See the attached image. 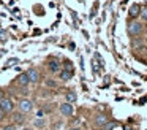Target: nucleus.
Masks as SVG:
<instances>
[{
	"label": "nucleus",
	"mask_w": 147,
	"mask_h": 130,
	"mask_svg": "<svg viewBox=\"0 0 147 130\" xmlns=\"http://www.w3.org/2000/svg\"><path fill=\"white\" fill-rule=\"evenodd\" d=\"M18 111H21V113L24 114H30L33 111V103L30 98H21L19 101H18Z\"/></svg>",
	"instance_id": "1"
},
{
	"label": "nucleus",
	"mask_w": 147,
	"mask_h": 130,
	"mask_svg": "<svg viewBox=\"0 0 147 130\" xmlns=\"http://www.w3.org/2000/svg\"><path fill=\"white\" fill-rule=\"evenodd\" d=\"M142 30H144L142 24L134 21V19L128 24V33H130V37H139V35L142 33Z\"/></svg>",
	"instance_id": "2"
},
{
	"label": "nucleus",
	"mask_w": 147,
	"mask_h": 130,
	"mask_svg": "<svg viewBox=\"0 0 147 130\" xmlns=\"http://www.w3.org/2000/svg\"><path fill=\"white\" fill-rule=\"evenodd\" d=\"M59 111H60V114L63 117H71L74 114V106L70 101H63V103H60V106H59Z\"/></svg>",
	"instance_id": "3"
},
{
	"label": "nucleus",
	"mask_w": 147,
	"mask_h": 130,
	"mask_svg": "<svg viewBox=\"0 0 147 130\" xmlns=\"http://www.w3.org/2000/svg\"><path fill=\"white\" fill-rule=\"evenodd\" d=\"M0 108H2L7 114H11L14 111V108H16V105H14V101L11 100L10 97H3L2 101H0Z\"/></svg>",
	"instance_id": "4"
},
{
	"label": "nucleus",
	"mask_w": 147,
	"mask_h": 130,
	"mask_svg": "<svg viewBox=\"0 0 147 130\" xmlns=\"http://www.w3.org/2000/svg\"><path fill=\"white\" fill-rule=\"evenodd\" d=\"M46 67H48V70L52 75H55V73H59L62 70V62H59L57 59L51 57V59H48V62H46Z\"/></svg>",
	"instance_id": "5"
},
{
	"label": "nucleus",
	"mask_w": 147,
	"mask_h": 130,
	"mask_svg": "<svg viewBox=\"0 0 147 130\" xmlns=\"http://www.w3.org/2000/svg\"><path fill=\"white\" fill-rule=\"evenodd\" d=\"M26 116L27 114L21 113V111H18V113H11V120H13L14 125H24V122H26Z\"/></svg>",
	"instance_id": "6"
},
{
	"label": "nucleus",
	"mask_w": 147,
	"mask_h": 130,
	"mask_svg": "<svg viewBox=\"0 0 147 130\" xmlns=\"http://www.w3.org/2000/svg\"><path fill=\"white\" fill-rule=\"evenodd\" d=\"M26 73H27V76H29V79H30V82H32V84L40 82V71L35 68V67H30Z\"/></svg>",
	"instance_id": "7"
},
{
	"label": "nucleus",
	"mask_w": 147,
	"mask_h": 130,
	"mask_svg": "<svg viewBox=\"0 0 147 130\" xmlns=\"http://www.w3.org/2000/svg\"><path fill=\"white\" fill-rule=\"evenodd\" d=\"M141 8H142V6L138 5V3L131 5L130 6V11H128V18H130V19H138V18H139V14H141Z\"/></svg>",
	"instance_id": "8"
},
{
	"label": "nucleus",
	"mask_w": 147,
	"mask_h": 130,
	"mask_svg": "<svg viewBox=\"0 0 147 130\" xmlns=\"http://www.w3.org/2000/svg\"><path fill=\"white\" fill-rule=\"evenodd\" d=\"M71 78H73V71H70V70L62 68L60 71H59V79H60V81L68 82V81H71Z\"/></svg>",
	"instance_id": "9"
},
{
	"label": "nucleus",
	"mask_w": 147,
	"mask_h": 130,
	"mask_svg": "<svg viewBox=\"0 0 147 130\" xmlns=\"http://www.w3.org/2000/svg\"><path fill=\"white\" fill-rule=\"evenodd\" d=\"M16 82L21 86V87H27V86L30 84V79H29V76H27V73L24 71V73H21V75H18Z\"/></svg>",
	"instance_id": "10"
},
{
	"label": "nucleus",
	"mask_w": 147,
	"mask_h": 130,
	"mask_svg": "<svg viewBox=\"0 0 147 130\" xmlns=\"http://www.w3.org/2000/svg\"><path fill=\"white\" fill-rule=\"evenodd\" d=\"M108 116H106L105 113H100V114H96L95 116V125L96 127H105L106 124H108Z\"/></svg>",
	"instance_id": "11"
},
{
	"label": "nucleus",
	"mask_w": 147,
	"mask_h": 130,
	"mask_svg": "<svg viewBox=\"0 0 147 130\" xmlns=\"http://www.w3.org/2000/svg\"><path fill=\"white\" fill-rule=\"evenodd\" d=\"M65 100H67V101H70V103H74V101L78 100L76 92H74V91H71V89H70V91H68L67 94H65Z\"/></svg>",
	"instance_id": "12"
},
{
	"label": "nucleus",
	"mask_w": 147,
	"mask_h": 130,
	"mask_svg": "<svg viewBox=\"0 0 147 130\" xmlns=\"http://www.w3.org/2000/svg\"><path fill=\"white\" fill-rule=\"evenodd\" d=\"M62 68H65V70H70V71H73V63H71V60H68V59H65L63 60V67Z\"/></svg>",
	"instance_id": "13"
},
{
	"label": "nucleus",
	"mask_w": 147,
	"mask_h": 130,
	"mask_svg": "<svg viewBox=\"0 0 147 130\" xmlns=\"http://www.w3.org/2000/svg\"><path fill=\"white\" fill-rule=\"evenodd\" d=\"M33 125L38 127V129H43L45 127V119H35L33 120Z\"/></svg>",
	"instance_id": "14"
},
{
	"label": "nucleus",
	"mask_w": 147,
	"mask_h": 130,
	"mask_svg": "<svg viewBox=\"0 0 147 130\" xmlns=\"http://www.w3.org/2000/svg\"><path fill=\"white\" fill-rule=\"evenodd\" d=\"M141 18H142V21H146L147 22V6H146V8H141Z\"/></svg>",
	"instance_id": "15"
},
{
	"label": "nucleus",
	"mask_w": 147,
	"mask_h": 130,
	"mask_svg": "<svg viewBox=\"0 0 147 130\" xmlns=\"http://www.w3.org/2000/svg\"><path fill=\"white\" fill-rule=\"evenodd\" d=\"M7 40H8V38H7V32L0 29V41H2V43H5Z\"/></svg>",
	"instance_id": "16"
},
{
	"label": "nucleus",
	"mask_w": 147,
	"mask_h": 130,
	"mask_svg": "<svg viewBox=\"0 0 147 130\" xmlns=\"http://www.w3.org/2000/svg\"><path fill=\"white\" fill-rule=\"evenodd\" d=\"M3 130H16V125H14V124H10V125L3 127Z\"/></svg>",
	"instance_id": "17"
},
{
	"label": "nucleus",
	"mask_w": 147,
	"mask_h": 130,
	"mask_svg": "<svg viewBox=\"0 0 147 130\" xmlns=\"http://www.w3.org/2000/svg\"><path fill=\"white\" fill-rule=\"evenodd\" d=\"M5 116H7V113H5V111L2 110V108H0V122H2V120L5 119Z\"/></svg>",
	"instance_id": "18"
},
{
	"label": "nucleus",
	"mask_w": 147,
	"mask_h": 130,
	"mask_svg": "<svg viewBox=\"0 0 147 130\" xmlns=\"http://www.w3.org/2000/svg\"><path fill=\"white\" fill-rule=\"evenodd\" d=\"M46 86H51V87L54 89V87H55V82L52 81V79H48V81H46Z\"/></svg>",
	"instance_id": "19"
},
{
	"label": "nucleus",
	"mask_w": 147,
	"mask_h": 130,
	"mask_svg": "<svg viewBox=\"0 0 147 130\" xmlns=\"http://www.w3.org/2000/svg\"><path fill=\"white\" fill-rule=\"evenodd\" d=\"M3 97H5V92L0 89V101H2V98H3Z\"/></svg>",
	"instance_id": "20"
},
{
	"label": "nucleus",
	"mask_w": 147,
	"mask_h": 130,
	"mask_svg": "<svg viewBox=\"0 0 147 130\" xmlns=\"http://www.w3.org/2000/svg\"><path fill=\"white\" fill-rule=\"evenodd\" d=\"M70 130H81V129H79V127H71Z\"/></svg>",
	"instance_id": "21"
},
{
	"label": "nucleus",
	"mask_w": 147,
	"mask_h": 130,
	"mask_svg": "<svg viewBox=\"0 0 147 130\" xmlns=\"http://www.w3.org/2000/svg\"><path fill=\"white\" fill-rule=\"evenodd\" d=\"M21 130H33V129H30V127H26V129H21Z\"/></svg>",
	"instance_id": "22"
},
{
	"label": "nucleus",
	"mask_w": 147,
	"mask_h": 130,
	"mask_svg": "<svg viewBox=\"0 0 147 130\" xmlns=\"http://www.w3.org/2000/svg\"><path fill=\"white\" fill-rule=\"evenodd\" d=\"M123 130H131V129H130V127H123Z\"/></svg>",
	"instance_id": "23"
}]
</instances>
